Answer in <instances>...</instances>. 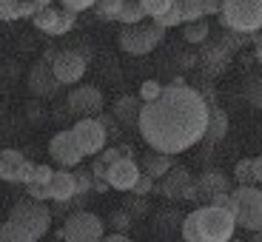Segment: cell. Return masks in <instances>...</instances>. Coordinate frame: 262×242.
Wrapping results in <instances>:
<instances>
[{
    "instance_id": "6da1fadb",
    "label": "cell",
    "mask_w": 262,
    "mask_h": 242,
    "mask_svg": "<svg viewBox=\"0 0 262 242\" xmlns=\"http://www.w3.org/2000/svg\"><path fill=\"white\" fill-rule=\"evenodd\" d=\"M211 105L196 89L185 85L183 80H171L157 100H148L140 108L137 131L148 143V148L165 154H183L196 143H203L208 125Z\"/></svg>"
},
{
    "instance_id": "7a4b0ae2",
    "label": "cell",
    "mask_w": 262,
    "mask_h": 242,
    "mask_svg": "<svg viewBox=\"0 0 262 242\" xmlns=\"http://www.w3.org/2000/svg\"><path fill=\"white\" fill-rule=\"evenodd\" d=\"M216 17L228 32L256 34L262 32V0H223V12Z\"/></svg>"
},
{
    "instance_id": "3957f363",
    "label": "cell",
    "mask_w": 262,
    "mask_h": 242,
    "mask_svg": "<svg viewBox=\"0 0 262 242\" xmlns=\"http://www.w3.org/2000/svg\"><path fill=\"white\" fill-rule=\"evenodd\" d=\"M196 228H200V239L203 242H228L236 231V216L231 211L220 208V205H203L196 208Z\"/></svg>"
},
{
    "instance_id": "277c9868",
    "label": "cell",
    "mask_w": 262,
    "mask_h": 242,
    "mask_svg": "<svg viewBox=\"0 0 262 242\" xmlns=\"http://www.w3.org/2000/svg\"><path fill=\"white\" fill-rule=\"evenodd\" d=\"M165 29L157 26L154 20L151 23H131V26H123L117 43L125 54H134V57H143V54H151L154 49L163 43Z\"/></svg>"
},
{
    "instance_id": "5b68a950",
    "label": "cell",
    "mask_w": 262,
    "mask_h": 242,
    "mask_svg": "<svg viewBox=\"0 0 262 242\" xmlns=\"http://www.w3.org/2000/svg\"><path fill=\"white\" fill-rule=\"evenodd\" d=\"M9 219H14V223L23 225V228L32 234L34 242L43 239V236L49 234V228H52V211L46 208L43 200H32V196L14 203L12 211H9Z\"/></svg>"
},
{
    "instance_id": "8992f818",
    "label": "cell",
    "mask_w": 262,
    "mask_h": 242,
    "mask_svg": "<svg viewBox=\"0 0 262 242\" xmlns=\"http://www.w3.org/2000/svg\"><path fill=\"white\" fill-rule=\"evenodd\" d=\"M103 234H105L103 219L92 211H80V208L66 216L63 228L57 231L60 239H69V242H97L103 239Z\"/></svg>"
},
{
    "instance_id": "52a82bcc",
    "label": "cell",
    "mask_w": 262,
    "mask_h": 242,
    "mask_svg": "<svg viewBox=\"0 0 262 242\" xmlns=\"http://www.w3.org/2000/svg\"><path fill=\"white\" fill-rule=\"evenodd\" d=\"M236 196V228L245 231H259L262 228V188H256L254 183L251 185H239L234 191Z\"/></svg>"
},
{
    "instance_id": "ba28073f",
    "label": "cell",
    "mask_w": 262,
    "mask_h": 242,
    "mask_svg": "<svg viewBox=\"0 0 262 242\" xmlns=\"http://www.w3.org/2000/svg\"><path fill=\"white\" fill-rule=\"evenodd\" d=\"M154 191H160L165 200H174V203H191V200H196V183L191 177V171L183 168V165H174L165 177H160Z\"/></svg>"
},
{
    "instance_id": "9c48e42d",
    "label": "cell",
    "mask_w": 262,
    "mask_h": 242,
    "mask_svg": "<svg viewBox=\"0 0 262 242\" xmlns=\"http://www.w3.org/2000/svg\"><path fill=\"white\" fill-rule=\"evenodd\" d=\"M52 60V69H54V77L60 80V85H74L83 80L85 69H89V60L85 54H80L77 49H63V52H54L49 54Z\"/></svg>"
},
{
    "instance_id": "30bf717a",
    "label": "cell",
    "mask_w": 262,
    "mask_h": 242,
    "mask_svg": "<svg viewBox=\"0 0 262 242\" xmlns=\"http://www.w3.org/2000/svg\"><path fill=\"white\" fill-rule=\"evenodd\" d=\"M72 131L85 157H97L100 151L105 148V143H108V131H105V125L97 117H80Z\"/></svg>"
},
{
    "instance_id": "8fae6325",
    "label": "cell",
    "mask_w": 262,
    "mask_h": 242,
    "mask_svg": "<svg viewBox=\"0 0 262 242\" xmlns=\"http://www.w3.org/2000/svg\"><path fill=\"white\" fill-rule=\"evenodd\" d=\"M49 157L60 165V168H77L83 163V148H80L77 137H74V131H57L49 143Z\"/></svg>"
},
{
    "instance_id": "7c38bea8",
    "label": "cell",
    "mask_w": 262,
    "mask_h": 242,
    "mask_svg": "<svg viewBox=\"0 0 262 242\" xmlns=\"http://www.w3.org/2000/svg\"><path fill=\"white\" fill-rule=\"evenodd\" d=\"M66 105H69V112L74 117H97L103 112L105 100H103V92H100L97 85H74L72 92H69Z\"/></svg>"
},
{
    "instance_id": "4fadbf2b",
    "label": "cell",
    "mask_w": 262,
    "mask_h": 242,
    "mask_svg": "<svg viewBox=\"0 0 262 242\" xmlns=\"http://www.w3.org/2000/svg\"><path fill=\"white\" fill-rule=\"evenodd\" d=\"M140 174H143V168H140L134 160L120 157L117 163L108 165V171H105V183H108V188H114V191H131Z\"/></svg>"
},
{
    "instance_id": "5bb4252c",
    "label": "cell",
    "mask_w": 262,
    "mask_h": 242,
    "mask_svg": "<svg viewBox=\"0 0 262 242\" xmlns=\"http://www.w3.org/2000/svg\"><path fill=\"white\" fill-rule=\"evenodd\" d=\"M60 89V80L54 77V69H52V60L43 57L32 65L29 72V92L37 94V97H52L54 92Z\"/></svg>"
},
{
    "instance_id": "9a60e30c",
    "label": "cell",
    "mask_w": 262,
    "mask_h": 242,
    "mask_svg": "<svg viewBox=\"0 0 262 242\" xmlns=\"http://www.w3.org/2000/svg\"><path fill=\"white\" fill-rule=\"evenodd\" d=\"M194 183H196V200H205V203H211V196L223 194V191H231L228 188V177H225L220 168L203 171L200 177H194Z\"/></svg>"
},
{
    "instance_id": "2e32d148",
    "label": "cell",
    "mask_w": 262,
    "mask_h": 242,
    "mask_svg": "<svg viewBox=\"0 0 262 242\" xmlns=\"http://www.w3.org/2000/svg\"><path fill=\"white\" fill-rule=\"evenodd\" d=\"M46 188H49V200H52V203H69V200H72V196L77 194V183H74V171H69V168L54 171L52 183H49Z\"/></svg>"
},
{
    "instance_id": "e0dca14e",
    "label": "cell",
    "mask_w": 262,
    "mask_h": 242,
    "mask_svg": "<svg viewBox=\"0 0 262 242\" xmlns=\"http://www.w3.org/2000/svg\"><path fill=\"white\" fill-rule=\"evenodd\" d=\"M140 108H143V100H140V94L134 97V94H123V97H117L114 100V105H112V114L117 117V123L120 125H137V120H140Z\"/></svg>"
},
{
    "instance_id": "ac0fdd59",
    "label": "cell",
    "mask_w": 262,
    "mask_h": 242,
    "mask_svg": "<svg viewBox=\"0 0 262 242\" xmlns=\"http://www.w3.org/2000/svg\"><path fill=\"white\" fill-rule=\"evenodd\" d=\"M174 154H165V151H154L151 148L148 154L143 157V174H148V177H154V180H160V177H165L171 168H174Z\"/></svg>"
},
{
    "instance_id": "d6986e66",
    "label": "cell",
    "mask_w": 262,
    "mask_h": 242,
    "mask_svg": "<svg viewBox=\"0 0 262 242\" xmlns=\"http://www.w3.org/2000/svg\"><path fill=\"white\" fill-rule=\"evenodd\" d=\"M228 134V114L223 112V108H216V105H211L208 112V125H205V143H220V140Z\"/></svg>"
},
{
    "instance_id": "ffe728a7",
    "label": "cell",
    "mask_w": 262,
    "mask_h": 242,
    "mask_svg": "<svg viewBox=\"0 0 262 242\" xmlns=\"http://www.w3.org/2000/svg\"><path fill=\"white\" fill-rule=\"evenodd\" d=\"M37 12L32 0H0V20H23Z\"/></svg>"
},
{
    "instance_id": "44dd1931",
    "label": "cell",
    "mask_w": 262,
    "mask_h": 242,
    "mask_svg": "<svg viewBox=\"0 0 262 242\" xmlns=\"http://www.w3.org/2000/svg\"><path fill=\"white\" fill-rule=\"evenodd\" d=\"M208 34H211V29H208V20H191V23H185V29H183V40L185 43H191V46H200V43H205L208 40Z\"/></svg>"
},
{
    "instance_id": "7402d4cb",
    "label": "cell",
    "mask_w": 262,
    "mask_h": 242,
    "mask_svg": "<svg viewBox=\"0 0 262 242\" xmlns=\"http://www.w3.org/2000/svg\"><path fill=\"white\" fill-rule=\"evenodd\" d=\"M148 17L143 9V3L140 0H123V9H120V23L123 26H131V23H143V20Z\"/></svg>"
},
{
    "instance_id": "603a6c76",
    "label": "cell",
    "mask_w": 262,
    "mask_h": 242,
    "mask_svg": "<svg viewBox=\"0 0 262 242\" xmlns=\"http://www.w3.org/2000/svg\"><path fill=\"white\" fill-rule=\"evenodd\" d=\"M154 228H157L160 234H174V231L183 228V214H180V211H174V208L160 211V214H157V223H154Z\"/></svg>"
},
{
    "instance_id": "cb8c5ba5",
    "label": "cell",
    "mask_w": 262,
    "mask_h": 242,
    "mask_svg": "<svg viewBox=\"0 0 262 242\" xmlns=\"http://www.w3.org/2000/svg\"><path fill=\"white\" fill-rule=\"evenodd\" d=\"M0 242H34V239H32V234H29L20 223L6 219V223L0 225Z\"/></svg>"
},
{
    "instance_id": "d4e9b609",
    "label": "cell",
    "mask_w": 262,
    "mask_h": 242,
    "mask_svg": "<svg viewBox=\"0 0 262 242\" xmlns=\"http://www.w3.org/2000/svg\"><path fill=\"white\" fill-rule=\"evenodd\" d=\"M243 94H245V100H248L254 108H259V112H262V72H256V74H251V77H245Z\"/></svg>"
},
{
    "instance_id": "484cf974",
    "label": "cell",
    "mask_w": 262,
    "mask_h": 242,
    "mask_svg": "<svg viewBox=\"0 0 262 242\" xmlns=\"http://www.w3.org/2000/svg\"><path fill=\"white\" fill-rule=\"evenodd\" d=\"M32 20H34V26H37L40 32L52 34V32H54V26H57V20H60V9L46 6V9H40V12H34V14H32Z\"/></svg>"
},
{
    "instance_id": "4316f807",
    "label": "cell",
    "mask_w": 262,
    "mask_h": 242,
    "mask_svg": "<svg viewBox=\"0 0 262 242\" xmlns=\"http://www.w3.org/2000/svg\"><path fill=\"white\" fill-rule=\"evenodd\" d=\"M183 14V23H191V20H203L205 17V0H174Z\"/></svg>"
},
{
    "instance_id": "83f0119b",
    "label": "cell",
    "mask_w": 262,
    "mask_h": 242,
    "mask_svg": "<svg viewBox=\"0 0 262 242\" xmlns=\"http://www.w3.org/2000/svg\"><path fill=\"white\" fill-rule=\"evenodd\" d=\"M120 9H123V0H97L94 3V14L97 20H117L120 17Z\"/></svg>"
},
{
    "instance_id": "f1b7e54d",
    "label": "cell",
    "mask_w": 262,
    "mask_h": 242,
    "mask_svg": "<svg viewBox=\"0 0 262 242\" xmlns=\"http://www.w3.org/2000/svg\"><path fill=\"white\" fill-rule=\"evenodd\" d=\"M151 20H154L157 26H163L165 32H168V29H174V26H183V14H180L177 3H174L171 9H165L163 14H157V17H151Z\"/></svg>"
},
{
    "instance_id": "f546056e",
    "label": "cell",
    "mask_w": 262,
    "mask_h": 242,
    "mask_svg": "<svg viewBox=\"0 0 262 242\" xmlns=\"http://www.w3.org/2000/svg\"><path fill=\"white\" fill-rule=\"evenodd\" d=\"M74 23H77V12H72V9H60V20H57V26H54L52 37H63V34H69L74 29Z\"/></svg>"
},
{
    "instance_id": "4dcf8cb0",
    "label": "cell",
    "mask_w": 262,
    "mask_h": 242,
    "mask_svg": "<svg viewBox=\"0 0 262 242\" xmlns=\"http://www.w3.org/2000/svg\"><path fill=\"white\" fill-rule=\"evenodd\" d=\"M180 234H183L185 242H203L200 239V228H196V214L194 211L183 216V228H180Z\"/></svg>"
},
{
    "instance_id": "1f68e13d",
    "label": "cell",
    "mask_w": 262,
    "mask_h": 242,
    "mask_svg": "<svg viewBox=\"0 0 262 242\" xmlns=\"http://www.w3.org/2000/svg\"><path fill=\"white\" fill-rule=\"evenodd\" d=\"M74 183H77V194L89 196L94 191V174L92 171H85V168H77L74 171Z\"/></svg>"
},
{
    "instance_id": "d6a6232c",
    "label": "cell",
    "mask_w": 262,
    "mask_h": 242,
    "mask_svg": "<svg viewBox=\"0 0 262 242\" xmlns=\"http://www.w3.org/2000/svg\"><path fill=\"white\" fill-rule=\"evenodd\" d=\"M123 208L128 211L131 216H143L145 211H148V203H145V196H140V194H134V191H131V196H125Z\"/></svg>"
},
{
    "instance_id": "836d02e7",
    "label": "cell",
    "mask_w": 262,
    "mask_h": 242,
    "mask_svg": "<svg viewBox=\"0 0 262 242\" xmlns=\"http://www.w3.org/2000/svg\"><path fill=\"white\" fill-rule=\"evenodd\" d=\"M163 89H165V85L160 83V80H145V83L140 85V100H143V103H148V100H157L160 94H163Z\"/></svg>"
},
{
    "instance_id": "e575fe53",
    "label": "cell",
    "mask_w": 262,
    "mask_h": 242,
    "mask_svg": "<svg viewBox=\"0 0 262 242\" xmlns=\"http://www.w3.org/2000/svg\"><path fill=\"white\" fill-rule=\"evenodd\" d=\"M234 180L239 185H251L254 183V171H251V160H239L234 168Z\"/></svg>"
},
{
    "instance_id": "d590c367",
    "label": "cell",
    "mask_w": 262,
    "mask_h": 242,
    "mask_svg": "<svg viewBox=\"0 0 262 242\" xmlns=\"http://www.w3.org/2000/svg\"><path fill=\"white\" fill-rule=\"evenodd\" d=\"M0 157H3V163H6V171L20 168V165L26 163V157H23L17 148H3V151H0ZM6 171H3V174H6Z\"/></svg>"
},
{
    "instance_id": "8d00e7d4",
    "label": "cell",
    "mask_w": 262,
    "mask_h": 242,
    "mask_svg": "<svg viewBox=\"0 0 262 242\" xmlns=\"http://www.w3.org/2000/svg\"><path fill=\"white\" fill-rule=\"evenodd\" d=\"M140 3H143V9H145L148 17H157V14H163L165 9L174 6V0H140Z\"/></svg>"
},
{
    "instance_id": "74e56055",
    "label": "cell",
    "mask_w": 262,
    "mask_h": 242,
    "mask_svg": "<svg viewBox=\"0 0 262 242\" xmlns=\"http://www.w3.org/2000/svg\"><path fill=\"white\" fill-rule=\"evenodd\" d=\"M154 185H157V180H154V177H148V174H140L131 191H134V194H140V196H148L151 191H154Z\"/></svg>"
},
{
    "instance_id": "f35d334b",
    "label": "cell",
    "mask_w": 262,
    "mask_h": 242,
    "mask_svg": "<svg viewBox=\"0 0 262 242\" xmlns=\"http://www.w3.org/2000/svg\"><path fill=\"white\" fill-rule=\"evenodd\" d=\"M131 223H134V216H131L125 208H120V211H114V214H112V225L117 231H128Z\"/></svg>"
},
{
    "instance_id": "ab89813d",
    "label": "cell",
    "mask_w": 262,
    "mask_h": 242,
    "mask_svg": "<svg viewBox=\"0 0 262 242\" xmlns=\"http://www.w3.org/2000/svg\"><path fill=\"white\" fill-rule=\"evenodd\" d=\"M54 177V168L52 165H34V174H32V183H40V185H49Z\"/></svg>"
},
{
    "instance_id": "60d3db41",
    "label": "cell",
    "mask_w": 262,
    "mask_h": 242,
    "mask_svg": "<svg viewBox=\"0 0 262 242\" xmlns=\"http://www.w3.org/2000/svg\"><path fill=\"white\" fill-rule=\"evenodd\" d=\"M97 120L105 125V131H108V137H117V134H120V123H117V117H114V114L100 112V114H97Z\"/></svg>"
},
{
    "instance_id": "b9f144b4",
    "label": "cell",
    "mask_w": 262,
    "mask_h": 242,
    "mask_svg": "<svg viewBox=\"0 0 262 242\" xmlns=\"http://www.w3.org/2000/svg\"><path fill=\"white\" fill-rule=\"evenodd\" d=\"M120 157H125V151H123V145H112V148H103V151H100V160H103L105 165H112V163H117Z\"/></svg>"
},
{
    "instance_id": "7bdbcfd3",
    "label": "cell",
    "mask_w": 262,
    "mask_h": 242,
    "mask_svg": "<svg viewBox=\"0 0 262 242\" xmlns=\"http://www.w3.org/2000/svg\"><path fill=\"white\" fill-rule=\"evenodd\" d=\"M26 196L49 203V188H46V185H40V183H26Z\"/></svg>"
},
{
    "instance_id": "ee69618b",
    "label": "cell",
    "mask_w": 262,
    "mask_h": 242,
    "mask_svg": "<svg viewBox=\"0 0 262 242\" xmlns=\"http://www.w3.org/2000/svg\"><path fill=\"white\" fill-rule=\"evenodd\" d=\"M94 3L97 0H60V6L63 9H72V12H85V9H94Z\"/></svg>"
},
{
    "instance_id": "f6af8a7d",
    "label": "cell",
    "mask_w": 262,
    "mask_h": 242,
    "mask_svg": "<svg viewBox=\"0 0 262 242\" xmlns=\"http://www.w3.org/2000/svg\"><path fill=\"white\" fill-rule=\"evenodd\" d=\"M89 171L94 174V180H105V171H108V165H105L103 160H100V154H97V157L92 160V168H89Z\"/></svg>"
},
{
    "instance_id": "bcb514c9",
    "label": "cell",
    "mask_w": 262,
    "mask_h": 242,
    "mask_svg": "<svg viewBox=\"0 0 262 242\" xmlns=\"http://www.w3.org/2000/svg\"><path fill=\"white\" fill-rule=\"evenodd\" d=\"M105 242H128V231H112V234H103Z\"/></svg>"
},
{
    "instance_id": "7dc6e473",
    "label": "cell",
    "mask_w": 262,
    "mask_h": 242,
    "mask_svg": "<svg viewBox=\"0 0 262 242\" xmlns=\"http://www.w3.org/2000/svg\"><path fill=\"white\" fill-rule=\"evenodd\" d=\"M251 171H254V183H262V157L251 160Z\"/></svg>"
},
{
    "instance_id": "c3c4849f",
    "label": "cell",
    "mask_w": 262,
    "mask_h": 242,
    "mask_svg": "<svg viewBox=\"0 0 262 242\" xmlns=\"http://www.w3.org/2000/svg\"><path fill=\"white\" fill-rule=\"evenodd\" d=\"M223 12V0H205V14H220Z\"/></svg>"
},
{
    "instance_id": "681fc988",
    "label": "cell",
    "mask_w": 262,
    "mask_h": 242,
    "mask_svg": "<svg viewBox=\"0 0 262 242\" xmlns=\"http://www.w3.org/2000/svg\"><path fill=\"white\" fill-rule=\"evenodd\" d=\"M251 40L256 43V49H254V57H256V63L262 65V37H256V34H251Z\"/></svg>"
},
{
    "instance_id": "f907efd6",
    "label": "cell",
    "mask_w": 262,
    "mask_h": 242,
    "mask_svg": "<svg viewBox=\"0 0 262 242\" xmlns=\"http://www.w3.org/2000/svg\"><path fill=\"white\" fill-rule=\"evenodd\" d=\"M32 3L37 6V12H40V9H46V6H52V0H32Z\"/></svg>"
},
{
    "instance_id": "816d5d0a",
    "label": "cell",
    "mask_w": 262,
    "mask_h": 242,
    "mask_svg": "<svg viewBox=\"0 0 262 242\" xmlns=\"http://www.w3.org/2000/svg\"><path fill=\"white\" fill-rule=\"evenodd\" d=\"M3 171H6V163H3V157H0V180H3Z\"/></svg>"
},
{
    "instance_id": "f5cc1de1",
    "label": "cell",
    "mask_w": 262,
    "mask_h": 242,
    "mask_svg": "<svg viewBox=\"0 0 262 242\" xmlns=\"http://www.w3.org/2000/svg\"><path fill=\"white\" fill-rule=\"evenodd\" d=\"M254 239H256V242H262V228H259V231H254Z\"/></svg>"
}]
</instances>
